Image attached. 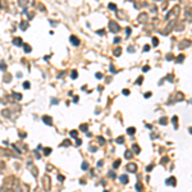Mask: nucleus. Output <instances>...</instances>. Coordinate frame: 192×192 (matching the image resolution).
Returning a JSON list of instances; mask_svg holds the SVG:
<instances>
[{
    "label": "nucleus",
    "instance_id": "obj_1",
    "mask_svg": "<svg viewBox=\"0 0 192 192\" xmlns=\"http://www.w3.org/2000/svg\"><path fill=\"white\" fill-rule=\"evenodd\" d=\"M178 13H179V7H178V5H175V7L173 8L170 12H169V14L165 17V19H166V21H169V19H170V18H173V17H177Z\"/></svg>",
    "mask_w": 192,
    "mask_h": 192
},
{
    "label": "nucleus",
    "instance_id": "obj_2",
    "mask_svg": "<svg viewBox=\"0 0 192 192\" xmlns=\"http://www.w3.org/2000/svg\"><path fill=\"white\" fill-rule=\"evenodd\" d=\"M109 28H110V31L112 32H114V33H117V32H119L121 31V27H119V24L117 23V22H110L109 23Z\"/></svg>",
    "mask_w": 192,
    "mask_h": 192
},
{
    "label": "nucleus",
    "instance_id": "obj_3",
    "mask_svg": "<svg viewBox=\"0 0 192 192\" xmlns=\"http://www.w3.org/2000/svg\"><path fill=\"white\" fill-rule=\"evenodd\" d=\"M127 170L131 172V173H134V172L137 170V165L136 164H132V163H131V164L127 165Z\"/></svg>",
    "mask_w": 192,
    "mask_h": 192
},
{
    "label": "nucleus",
    "instance_id": "obj_4",
    "mask_svg": "<svg viewBox=\"0 0 192 192\" xmlns=\"http://www.w3.org/2000/svg\"><path fill=\"white\" fill-rule=\"evenodd\" d=\"M147 21V14L146 13H141L140 15H138V22H141V23H145V22Z\"/></svg>",
    "mask_w": 192,
    "mask_h": 192
},
{
    "label": "nucleus",
    "instance_id": "obj_5",
    "mask_svg": "<svg viewBox=\"0 0 192 192\" xmlns=\"http://www.w3.org/2000/svg\"><path fill=\"white\" fill-rule=\"evenodd\" d=\"M69 40H71V42L73 44L74 46H78V45H80V40H78L76 36H71V37H69Z\"/></svg>",
    "mask_w": 192,
    "mask_h": 192
},
{
    "label": "nucleus",
    "instance_id": "obj_6",
    "mask_svg": "<svg viewBox=\"0 0 192 192\" xmlns=\"http://www.w3.org/2000/svg\"><path fill=\"white\" fill-rule=\"evenodd\" d=\"M191 45V41L190 40H184V41L181 42V45H179V49H183V48H187V46Z\"/></svg>",
    "mask_w": 192,
    "mask_h": 192
},
{
    "label": "nucleus",
    "instance_id": "obj_7",
    "mask_svg": "<svg viewBox=\"0 0 192 192\" xmlns=\"http://www.w3.org/2000/svg\"><path fill=\"white\" fill-rule=\"evenodd\" d=\"M13 45H15V46H22V39H21V37H15V39L13 40Z\"/></svg>",
    "mask_w": 192,
    "mask_h": 192
},
{
    "label": "nucleus",
    "instance_id": "obj_8",
    "mask_svg": "<svg viewBox=\"0 0 192 192\" xmlns=\"http://www.w3.org/2000/svg\"><path fill=\"white\" fill-rule=\"evenodd\" d=\"M165 183H166V184H173V186H175V178H174V177H170L169 179H166Z\"/></svg>",
    "mask_w": 192,
    "mask_h": 192
},
{
    "label": "nucleus",
    "instance_id": "obj_9",
    "mask_svg": "<svg viewBox=\"0 0 192 192\" xmlns=\"http://www.w3.org/2000/svg\"><path fill=\"white\" fill-rule=\"evenodd\" d=\"M121 182L124 183V184H127L128 183V177L127 175H121Z\"/></svg>",
    "mask_w": 192,
    "mask_h": 192
},
{
    "label": "nucleus",
    "instance_id": "obj_10",
    "mask_svg": "<svg viewBox=\"0 0 192 192\" xmlns=\"http://www.w3.org/2000/svg\"><path fill=\"white\" fill-rule=\"evenodd\" d=\"M42 121L45 122L46 124H51V122H53V121H51V118H49V117H44V118H42Z\"/></svg>",
    "mask_w": 192,
    "mask_h": 192
},
{
    "label": "nucleus",
    "instance_id": "obj_11",
    "mask_svg": "<svg viewBox=\"0 0 192 192\" xmlns=\"http://www.w3.org/2000/svg\"><path fill=\"white\" fill-rule=\"evenodd\" d=\"M132 151H134L136 154L140 152V147H138V145H133V146H132Z\"/></svg>",
    "mask_w": 192,
    "mask_h": 192
},
{
    "label": "nucleus",
    "instance_id": "obj_12",
    "mask_svg": "<svg viewBox=\"0 0 192 192\" xmlns=\"http://www.w3.org/2000/svg\"><path fill=\"white\" fill-rule=\"evenodd\" d=\"M19 27L22 28V30H27V27H28L27 22H26V21H23V22H22V23H21V26H19Z\"/></svg>",
    "mask_w": 192,
    "mask_h": 192
},
{
    "label": "nucleus",
    "instance_id": "obj_13",
    "mask_svg": "<svg viewBox=\"0 0 192 192\" xmlns=\"http://www.w3.org/2000/svg\"><path fill=\"white\" fill-rule=\"evenodd\" d=\"M109 9H112V10H117V5H115L114 3H110V4H109Z\"/></svg>",
    "mask_w": 192,
    "mask_h": 192
},
{
    "label": "nucleus",
    "instance_id": "obj_14",
    "mask_svg": "<svg viewBox=\"0 0 192 192\" xmlns=\"http://www.w3.org/2000/svg\"><path fill=\"white\" fill-rule=\"evenodd\" d=\"M132 156H133V155H132L131 151H125V159H131Z\"/></svg>",
    "mask_w": 192,
    "mask_h": 192
},
{
    "label": "nucleus",
    "instance_id": "obj_15",
    "mask_svg": "<svg viewBox=\"0 0 192 192\" xmlns=\"http://www.w3.org/2000/svg\"><path fill=\"white\" fill-rule=\"evenodd\" d=\"M159 122H160V124H166V123H168V119H166V118L164 117V118H161V119H160Z\"/></svg>",
    "mask_w": 192,
    "mask_h": 192
},
{
    "label": "nucleus",
    "instance_id": "obj_16",
    "mask_svg": "<svg viewBox=\"0 0 192 192\" xmlns=\"http://www.w3.org/2000/svg\"><path fill=\"white\" fill-rule=\"evenodd\" d=\"M136 190H137L138 192H141V191H142V184H141V183H137V184H136Z\"/></svg>",
    "mask_w": 192,
    "mask_h": 192
},
{
    "label": "nucleus",
    "instance_id": "obj_17",
    "mask_svg": "<svg viewBox=\"0 0 192 192\" xmlns=\"http://www.w3.org/2000/svg\"><path fill=\"white\" fill-rule=\"evenodd\" d=\"M172 122H173V124L175 125V128H177V123H178V118L177 117H173V119H172Z\"/></svg>",
    "mask_w": 192,
    "mask_h": 192
},
{
    "label": "nucleus",
    "instance_id": "obj_18",
    "mask_svg": "<svg viewBox=\"0 0 192 192\" xmlns=\"http://www.w3.org/2000/svg\"><path fill=\"white\" fill-rule=\"evenodd\" d=\"M31 50H32V49H31L30 45H24V51H26V53H30Z\"/></svg>",
    "mask_w": 192,
    "mask_h": 192
},
{
    "label": "nucleus",
    "instance_id": "obj_19",
    "mask_svg": "<svg viewBox=\"0 0 192 192\" xmlns=\"http://www.w3.org/2000/svg\"><path fill=\"white\" fill-rule=\"evenodd\" d=\"M121 51H122V50H121V48L115 49V50H114V54H115V56H119V54H121Z\"/></svg>",
    "mask_w": 192,
    "mask_h": 192
},
{
    "label": "nucleus",
    "instance_id": "obj_20",
    "mask_svg": "<svg viewBox=\"0 0 192 192\" xmlns=\"http://www.w3.org/2000/svg\"><path fill=\"white\" fill-rule=\"evenodd\" d=\"M71 77L73 78V80H76V78H77V71H73V72H72V73H71Z\"/></svg>",
    "mask_w": 192,
    "mask_h": 192
},
{
    "label": "nucleus",
    "instance_id": "obj_21",
    "mask_svg": "<svg viewBox=\"0 0 192 192\" xmlns=\"http://www.w3.org/2000/svg\"><path fill=\"white\" fill-rule=\"evenodd\" d=\"M128 134H134V132H136V129L134 128H128Z\"/></svg>",
    "mask_w": 192,
    "mask_h": 192
},
{
    "label": "nucleus",
    "instance_id": "obj_22",
    "mask_svg": "<svg viewBox=\"0 0 192 192\" xmlns=\"http://www.w3.org/2000/svg\"><path fill=\"white\" fill-rule=\"evenodd\" d=\"M0 69H1V71H5V69H7V65H5L4 62H1V64H0Z\"/></svg>",
    "mask_w": 192,
    "mask_h": 192
},
{
    "label": "nucleus",
    "instance_id": "obj_23",
    "mask_svg": "<svg viewBox=\"0 0 192 192\" xmlns=\"http://www.w3.org/2000/svg\"><path fill=\"white\" fill-rule=\"evenodd\" d=\"M87 168H89V164H87L86 161H83V163H82V169H83V170H86Z\"/></svg>",
    "mask_w": 192,
    "mask_h": 192
},
{
    "label": "nucleus",
    "instance_id": "obj_24",
    "mask_svg": "<svg viewBox=\"0 0 192 192\" xmlns=\"http://www.w3.org/2000/svg\"><path fill=\"white\" fill-rule=\"evenodd\" d=\"M26 3H27V0H19V5H22V7H26Z\"/></svg>",
    "mask_w": 192,
    "mask_h": 192
},
{
    "label": "nucleus",
    "instance_id": "obj_25",
    "mask_svg": "<svg viewBox=\"0 0 192 192\" xmlns=\"http://www.w3.org/2000/svg\"><path fill=\"white\" fill-rule=\"evenodd\" d=\"M13 95L15 96V99H17V100H21V99H22V95H21V94H15V92H14Z\"/></svg>",
    "mask_w": 192,
    "mask_h": 192
},
{
    "label": "nucleus",
    "instance_id": "obj_26",
    "mask_svg": "<svg viewBox=\"0 0 192 192\" xmlns=\"http://www.w3.org/2000/svg\"><path fill=\"white\" fill-rule=\"evenodd\" d=\"M158 42H159V40L156 39V37H154V39H152V44H154V46H156V45H158Z\"/></svg>",
    "mask_w": 192,
    "mask_h": 192
},
{
    "label": "nucleus",
    "instance_id": "obj_27",
    "mask_svg": "<svg viewBox=\"0 0 192 192\" xmlns=\"http://www.w3.org/2000/svg\"><path fill=\"white\" fill-rule=\"evenodd\" d=\"M117 142H118V143H123V142H124V138H123V137H119L118 140H117Z\"/></svg>",
    "mask_w": 192,
    "mask_h": 192
},
{
    "label": "nucleus",
    "instance_id": "obj_28",
    "mask_svg": "<svg viewBox=\"0 0 192 192\" xmlns=\"http://www.w3.org/2000/svg\"><path fill=\"white\" fill-rule=\"evenodd\" d=\"M10 80H12V78L9 77V74H7V76H5V77H4V81H5V82H9V81H10Z\"/></svg>",
    "mask_w": 192,
    "mask_h": 192
},
{
    "label": "nucleus",
    "instance_id": "obj_29",
    "mask_svg": "<svg viewBox=\"0 0 192 192\" xmlns=\"http://www.w3.org/2000/svg\"><path fill=\"white\" fill-rule=\"evenodd\" d=\"M23 87H24V89H30V82H24Z\"/></svg>",
    "mask_w": 192,
    "mask_h": 192
},
{
    "label": "nucleus",
    "instance_id": "obj_30",
    "mask_svg": "<svg viewBox=\"0 0 192 192\" xmlns=\"http://www.w3.org/2000/svg\"><path fill=\"white\" fill-rule=\"evenodd\" d=\"M183 58H184V55H179L178 59H177V62H182V60H183Z\"/></svg>",
    "mask_w": 192,
    "mask_h": 192
},
{
    "label": "nucleus",
    "instance_id": "obj_31",
    "mask_svg": "<svg viewBox=\"0 0 192 192\" xmlns=\"http://www.w3.org/2000/svg\"><path fill=\"white\" fill-rule=\"evenodd\" d=\"M119 164H121V160H117V161H115V163H114V168H115V169H117V166H118Z\"/></svg>",
    "mask_w": 192,
    "mask_h": 192
},
{
    "label": "nucleus",
    "instance_id": "obj_32",
    "mask_svg": "<svg viewBox=\"0 0 192 192\" xmlns=\"http://www.w3.org/2000/svg\"><path fill=\"white\" fill-rule=\"evenodd\" d=\"M71 136H73V137L76 138V137H77V132H76V131H72V132H71Z\"/></svg>",
    "mask_w": 192,
    "mask_h": 192
},
{
    "label": "nucleus",
    "instance_id": "obj_33",
    "mask_svg": "<svg viewBox=\"0 0 192 192\" xmlns=\"http://www.w3.org/2000/svg\"><path fill=\"white\" fill-rule=\"evenodd\" d=\"M97 33L103 36V35H105V31H104V30H99V31H97Z\"/></svg>",
    "mask_w": 192,
    "mask_h": 192
},
{
    "label": "nucleus",
    "instance_id": "obj_34",
    "mask_svg": "<svg viewBox=\"0 0 192 192\" xmlns=\"http://www.w3.org/2000/svg\"><path fill=\"white\" fill-rule=\"evenodd\" d=\"M125 33H127V36H129L131 35V28H125Z\"/></svg>",
    "mask_w": 192,
    "mask_h": 192
},
{
    "label": "nucleus",
    "instance_id": "obj_35",
    "mask_svg": "<svg viewBox=\"0 0 192 192\" xmlns=\"http://www.w3.org/2000/svg\"><path fill=\"white\" fill-rule=\"evenodd\" d=\"M152 168H154V165L151 164V165H149V166H147L146 169H147V172H150V170H152Z\"/></svg>",
    "mask_w": 192,
    "mask_h": 192
},
{
    "label": "nucleus",
    "instance_id": "obj_36",
    "mask_svg": "<svg viewBox=\"0 0 192 192\" xmlns=\"http://www.w3.org/2000/svg\"><path fill=\"white\" fill-rule=\"evenodd\" d=\"M81 129H83V131H87V125H86V124L81 125Z\"/></svg>",
    "mask_w": 192,
    "mask_h": 192
},
{
    "label": "nucleus",
    "instance_id": "obj_37",
    "mask_svg": "<svg viewBox=\"0 0 192 192\" xmlns=\"http://www.w3.org/2000/svg\"><path fill=\"white\" fill-rule=\"evenodd\" d=\"M150 96H151V92H146V94H145V97H146V99H149Z\"/></svg>",
    "mask_w": 192,
    "mask_h": 192
},
{
    "label": "nucleus",
    "instance_id": "obj_38",
    "mask_svg": "<svg viewBox=\"0 0 192 192\" xmlns=\"http://www.w3.org/2000/svg\"><path fill=\"white\" fill-rule=\"evenodd\" d=\"M141 82H142V77H140V78H138V80H137V82H136V83H137V85H140Z\"/></svg>",
    "mask_w": 192,
    "mask_h": 192
},
{
    "label": "nucleus",
    "instance_id": "obj_39",
    "mask_svg": "<svg viewBox=\"0 0 192 192\" xmlns=\"http://www.w3.org/2000/svg\"><path fill=\"white\" fill-rule=\"evenodd\" d=\"M165 163H168V159H166V158L161 160V164H165Z\"/></svg>",
    "mask_w": 192,
    "mask_h": 192
},
{
    "label": "nucleus",
    "instance_id": "obj_40",
    "mask_svg": "<svg viewBox=\"0 0 192 192\" xmlns=\"http://www.w3.org/2000/svg\"><path fill=\"white\" fill-rule=\"evenodd\" d=\"M58 179H59V181H64V177H63V175H59V177H58Z\"/></svg>",
    "mask_w": 192,
    "mask_h": 192
},
{
    "label": "nucleus",
    "instance_id": "obj_41",
    "mask_svg": "<svg viewBox=\"0 0 192 192\" xmlns=\"http://www.w3.org/2000/svg\"><path fill=\"white\" fill-rule=\"evenodd\" d=\"M123 94H124V95H129V91H128V90H124Z\"/></svg>",
    "mask_w": 192,
    "mask_h": 192
},
{
    "label": "nucleus",
    "instance_id": "obj_42",
    "mask_svg": "<svg viewBox=\"0 0 192 192\" xmlns=\"http://www.w3.org/2000/svg\"><path fill=\"white\" fill-rule=\"evenodd\" d=\"M166 59H168V60H172V59H173V56H172L170 54H169L168 56H166Z\"/></svg>",
    "mask_w": 192,
    "mask_h": 192
},
{
    "label": "nucleus",
    "instance_id": "obj_43",
    "mask_svg": "<svg viewBox=\"0 0 192 192\" xmlns=\"http://www.w3.org/2000/svg\"><path fill=\"white\" fill-rule=\"evenodd\" d=\"M103 76H101V73H96V78H101Z\"/></svg>",
    "mask_w": 192,
    "mask_h": 192
},
{
    "label": "nucleus",
    "instance_id": "obj_44",
    "mask_svg": "<svg viewBox=\"0 0 192 192\" xmlns=\"http://www.w3.org/2000/svg\"><path fill=\"white\" fill-rule=\"evenodd\" d=\"M109 175H110V177H113V178L115 177V174H114V173H113V172H110V173H109Z\"/></svg>",
    "mask_w": 192,
    "mask_h": 192
},
{
    "label": "nucleus",
    "instance_id": "obj_45",
    "mask_svg": "<svg viewBox=\"0 0 192 192\" xmlns=\"http://www.w3.org/2000/svg\"><path fill=\"white\" fill-rule=\"evenodd\" d=\"M128 51L132 53V51H134V50H133V48H128Z\"/></svg>",
    "mask_w": 192,
    "mask_h": 192
},
{
    "label": "nucleus",
    "instance_id": "obj_46",
    "mask_svg": "<svg viewBox=\"0 0 192 192\" xmlns=\"http://www.w3.org/2000/svg\"><path fill=\"white\" fill-rule=\"evenodd\" d=\"M49 152H50V149H46V150H45V154H46V155H48Z\"/></svg>",
    "mask_w": 192,
    "mask_h": 192
},
{
    "label": "nucleus",
    "instance_id": "obj_47",
    "mask_svg": "<svg viewBox=\"0 0 192 192\" xmlns=\"http://www.w3.org/2000/svg\"><path fill=\"white\" fill-rule=\"evenodd\" d=\"M190 133H192V127L190 128Z\"/></svg>",
    "mask_w": 192,
    "mask_h": 192
},
{
    "label": "nucleus",
    "instance_id": "obj_48",
    "mask_svg": "<svg viewBox=\"0 0 192 192\" xmlns=\"http://www.w3.org/2000/svg\"><path fill=\"white\" fill-rule=\"evenodd\" d=\"M0 8H1V4H0Z\"/></svg>",
    "mask_w": 192,
    "mask_h": 192
},
{
    "label": "nucleus",
    "instance_id": "obj_49",
    "mask_svg": "<svg viewBox=\"0 0 192 192\" xmlns=\"http://www.w3.org/2000/svg\"><path fill=\"white\" fill-rule=\"evenodd\" d=\"M105 192H108V191H105Z\"/></svg>",
    "mask_w": 192,
    "mask_h": 192
}]
</instances>
